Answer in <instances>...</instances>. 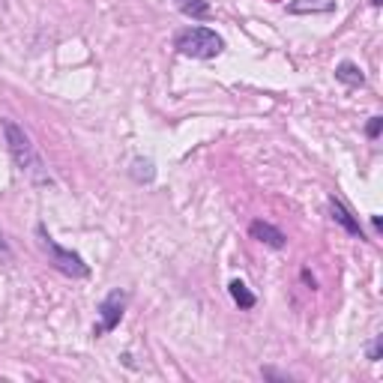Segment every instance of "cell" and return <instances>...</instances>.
I'll return each mask as SVG.
<instances>
[{"label": "cell", "mask_w": 383, "mask_h": 383, "mask_svg": "<svg viewBox=\"0 0 383 383\" xmlns=\"http://www.w3.org/2000/svg\"><path fill=\"white\" fill-rule=\"evenodd\" d=\"M228 290H231V300L240 305V309H255V294L246 287V282H240V279H234L231 285H228Z\"/></svg>", "instance_id": "cell-9"}, {"label": "cell", "mask_w": 383, "mask_h": 383, "mask_svg": "<svg viewBox=\"0 0 383 383\" xmlns=\"http://www.w3.org/2000/svg\"><path fill=\"white\" fill-rule=\"evenodd\" d=\"M249 234H252V240L264 242V246H270V249H285V246H287V237H285L275 225H270V222H264V219L252 222V225H249Z\"/></svg>", "instance_id": "cell-5"}, {"label": "cell", "mask_w": 383, "mask_h": 383, "mask_svg": "<svg viewBox=\"0 0 383 383\" xmlns=\"http://www.w3.org/2000/svg\"><path fill=\"white\" fill-rule=\"evenodd\" d=\"M174 6L183 15H189V19H207V15H210V4H207V0H174Z\"/></svg>", "instance_id": "cell-11"}, {"label": "cell", "mask_w": 383, "mask_h": 383, "mask_svg": "<svg viewBox=\"0 0 383 383\" xmlns=\"http://www.w3.org/2000/svg\"><path fill=\"white\" fill-rule=\"evenodd\" d=\"M380 344H383V335H374V342L369 344V359H372V362L380 359Z\"/></svg>", "instance_id": "cell-13"}, {"label": "cell", "mask_w": 383, "mask_h": 383, "mask_svg": "<svg viewBox=\"0 0 383 383\" xmlns=\"http://www.w3.org/2000/svg\"><path fill=\"white\" fill-rule=\"evenodd\" d=\"M129 177L135 183H153L156 180V165H153V159H135L129 168Z\"/></svg>", "instance_id": "cell-10"}, {"label": "cell", "mask_w": 383, "mask_h": 383, "mask_svg": "<svg viewBox=\"0 0 383 383\" xmlns=\"http://www.w3.org/2000/svg\"><path fill=\"white\" fill-rule=\"evenodd\" d=\"M260 374H264L267 380H282V383H290L287 374H279V372H272V369H260Z\"/></svg>", "instance_id": "cell-14"}, {"label": "cell", "mask_w": 383, "mask_h": 383, "mask_svg": "<svg viewBox=\"0 0 383 383\" xmlns=\"http://www.w3.org/2000/svg\"><path fill=\"white\" fill-rule=\"evenodd\" d=\"M330 216H332V222H339L350 237H359V240H362V228H359V222L354 219V213H350V210L339 201V198H330Z\"/></svg>", "instance_id": "cell-6"}, {"label": "cell", "mask_w": 383, "mask_h": 383, "mask_svg": "<svg viewBox=\"0 0 383 383\" xmlns=\"http://www.w3.org/2000/svg\"><path fill=\"white\" fill-rule=\"evenodd\" d=\"M36 240H39V249L48 255V264L54 270H60L69 279H87L90 275V267L84 264V257L72 249H63L60 242H54V237L45 231V225H36Z\"/></svg>", "instance_id": "cell-3"}, {"label": "cell", "mask_w": 383, "mask_h": 383, "mask_svg": "<svg viewBox=\"0 0 383 383\" xmlns=\"http://www.w3.org/2000/svg\"><path fill=\"white\" fill-rule=\"evenodd\" d=\"M335 78H339L342 84H347V87H362L365 84L362 69L357 63H350V60H342V63L335 66Z\"/></svg>", "instance_id": "cell-7"}, {"label": "cell", "mask_w": 383, "mask_h": 383, "mask_svg": "<svg viewBox=\"0 0 383 383\" xmlns=\"http://www.w3.org/2000/svg\"><path fill=\"white\" fill-rule=\"evenodd\" d=\"M380 129H383V117H372V120H369V126H365V135H369V138H377Z\"/></svg>", "instance_id": "cell-12"}, {"label": "cell", "mask_w": 383, "mask_h": 383, "mask_svg": "<svg viewBox=\"0 0 383 383\" xmlns=\"http://www.w3.org/2000/svg\"><path fill=\"white\" fill-rule=\"evenodd\" d=\"M126 302H129V294L126 290H111L108 297H105L99 302V327L93 330V335H105V332H111L120 327V320H123V312H126Z\"/></svg>", "instance_id": "cell-4"}, {"label": "cell", "mask_w": 383, "mask_h": 383, "mask_svg": "<svg viewBox=\"0 0 383 383\" xmlns=\"http://www.w3.org/2000/svg\"><path fill=\"white\" fill-rule=\"evenodd\" d=\"M174 48L183 57L210 60V57H219L225 51V39L210 27H186L174 36Z\"/></svg>", "instance_id": "cell-2"}, {"label": "cell", "mask_w": 383, "mask_h": 383, "mask_svg": "<svg viewBox=\"0 0 383 383\" xmlns=\"http://www.w3.org/2000/svg\"><path fill=\"white\" fill-rule=\"evenodd\" d=\"M335 9V0H290L287 12L294 15H305V12H332Z\"/></svg>", "instance_id": "cell-8"}, {"label": "cell", "mask_w": 383, "mask_h": 383, "mask_svg": "<svg viewBox=\"0 0 383 383\" xmlns=\"http://www.w3.org/2000/svg\"><path fill=\"white\" fill-rule=\"evenodd\" d=\"M0 252H4V255L9 252V242H6V237H4V231H0Z\"/></svg>", "instance_id": "cell-15"}, {"label": "cell", "mask_w": 383, "mask_h": 383, "mask_svg": "<svg viewBox=\"0 0 383 383\" xmlns=\"http://www.w3.org/2000/svg\"><path fill=\"white\" fill-rule=\"evenodd\" d=\"M0 129H4V141H6V150L15 162V168L30 180V183H39V186H51V174L45 168L39 150L34 147V138L24 132V126H19L15 120L4 117L0 120Z\"/></svg>", "instance_id": "cell-1"}, {"label": "cell", "mask_w": 383, "mask_h": 383, "mask_svg": "<svg viewBox=\"0 0 383 383\" xmlns=\"http://www.w3.org/2000/svg\"><path fill=\"white\" fill-rule=\"evenodd\" d=\"M383 4V0H372V6H380Z\"/></svg>", "instance_id": "cell-16"}]
</instances>
